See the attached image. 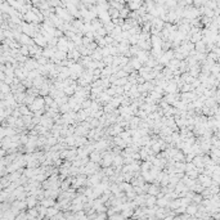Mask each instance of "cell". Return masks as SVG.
<instances>
[{"label":"cell","mask_w":220,"mask_h":220,"mask_svg":"<svg viewBox=\"0 0 220 220\" xmlns=\"http://www.w3.org/2000/svg\"><path fill=\"white\" fill-rule=\"evenodd\" d=\"M18 53L22 54V55H28V47L27 45H22L18 50Z\"/></svg>","instance_id":"8992f818"},{"label":"cell","mask_w":220,"mask_h":220,"mask_svg":"<svg viewBox=\"0 0 220 220\" xmlns=\"http://www.w3.org/2000/svg\"><path fill=\"white\" fill-rule=\"evenodd\" d=\"M151 167H152V163H151V162H147V161H144L142 165H140V169H142L143 171H149V169H151Z\"/></svg>","instance_id":"5b68a950"},{"label":"cell","mask_w":220,"mask_h":220,"mask_svg":"<svg viewBox=\"0 0 220 220\" xmlns=\"http://www.w3.org/2000/svg\"><path fill=\"white\" fill-rule=\"evenodd\" d=\"M129 65L131 66V68H133L134 71H135V70L139 71V70H140V67H142V63H140V62L138 61L136 58H133L131 61H129Z\"/></svg>","instance_id":"277c9868"},{"label":"cell","mask_w":220,"mask_h":220,"mask_svg":"<svg viewBox=\"0 0 220 220\" xmlns=\"http://www.w3.org/2000/svg\"><path fill=\"white\" fill-rule=\"evenodd\" d=\"M143 5V3L142 2H129L128 4H126V7H128V9L129 10H133V12H136L138 9H139L140 7Z\"/></svg>","instance_id":"3957f363"},{"label":"cell","mask_w":220,"mask_h":220,"mask_svg":"<svg viewBox=\"0 0 220 220\" xmlns=\"http://www.w3.org/2000/svg\"><path fill=\"white\" fill-rule=\"evenodd\" d=\"M196 210H197V207H196V206L188 207V212H189V214H194V212H196Z\"/></svg>","instance_id":"52a82bcc"},{"label":"cell","mask_w":220,"mask_h":220,"mask_svg":"<svg viewBox=\"0 0 220 220\" xmlns=\"http://www.w3.org/2000/svg\"><path fill=\"white\" fill-rule=\"evenodd\" d=\"M100 160H102V155H100L99 151H93V152L89 155V161H90V162L99 163Z\"/></svg>","instance_id":"6da1fadb"},{"label":"cell","mask_w":220,"mask_h":220,"mask_svg":"<svg viewBox=\"0 0 220 220\" xmlns=\"http://www.w3.org/2000/svg\"><path fill=\"white\" fill-rule=\"evenodd\" d=\"M202 156H194V158L192 160V163L194 165V167H196V169H203V158H202Z\"/></svg>","instance_id":"7a4b0ae2"}]
</instances>
